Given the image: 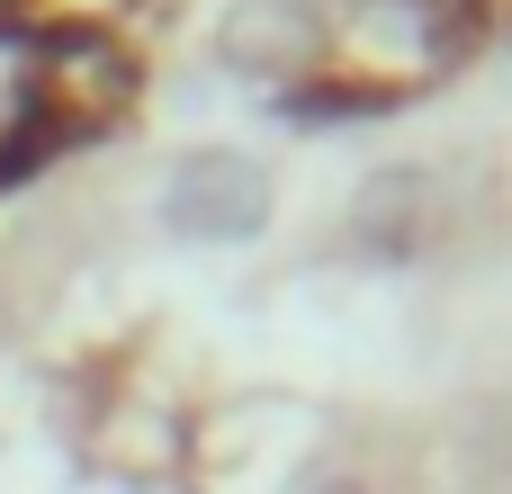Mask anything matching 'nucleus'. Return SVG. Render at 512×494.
Instances as JSON below:
<instances>
[{"instance_id":"1","label":"nucleus","mask_w":512,"mask_h":494,"mask_svg":"<svg viewBox=\"0 0 512 494\" xmlns=\"http://www.w3.org/2000/svg\"><path fill=\"white\" fill-rule=\"evenodd\" d=\"M261 207H270V180H261L243 153H207V162H189V171L162 189V216H171L180 234H252Z\"/></svg>"}]
</instances>
